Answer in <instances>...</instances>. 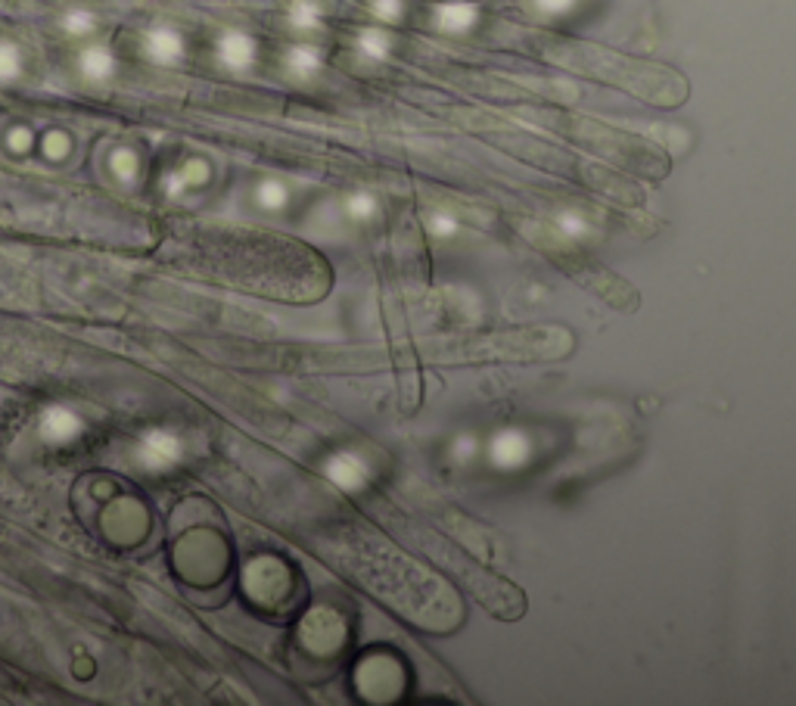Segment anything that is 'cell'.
<instances>
[{
  "instance_id": "obj_1",
  "label": "cell",
  "mask_w": 796,
  "mask_h": 706,
  "mask_svg": "<svg viewBox=\"0 0 796 706\" xmlns=\"http://www.w3.org/2000/svg\"><path fill=\"white\" fill-rule=\"evenodd\" d=\"M324 554L346 579L423 635L445 638L467 623L458 588L361 517L336 520L324 535Z\"/></svg>"
},
{
  "instance_id": "obj_2",
  "label": "cell",
  "mask_w": 796,
  "mask_h": 706,
  "mask_svg": "<svg viewBox=\"0 0 796 706\" xmlns=\"http://www.w3.org/2000/svg\"><path fill=\"white\" fill-rule=\"evenodd\" d=\"M517 47L557 69L610 84V88H619L650 106L675 109L691 97L688 78L675 72L672 66L641 60V56L622 53L604 44L551 35V32H526L523 38H517Z\"/></svg>"
},
{
  "instance_id": "obj_3",
  "label": "cell",
  "mask_w": 796,
  "mask_h": 706,
  "mask_svg": "<svg viewBox=\"0 0 796 706\" xmlns=\"http://www.w3.org/2000/svg\"><path fill=\"white\" fill-rule=\"evenodd\" d=\"M579 336L570 324H520L473 333L433 336L417 346V358L430 367L479 364H554L570 358Z\"/></svg>"
},
{
  "instance_id": "obj_4",
  "label": "cell",
  "mask_w": 796,
  "mask_h": 706,
  "mask_svg": "<svg viewBox=\"0 0 796 706\" xmlns=\"http://www.w3.org/2000/svg\"><path fill=\"white\" fill-rule=\"evenodd\" d=\"M389 523L398 529V535H405V539L423 551L426 557H430L436 567H442L454 582H458L464 591H470V595L486 607L495 619H501V623H517V619L526 616L529 610V601L523 595V588L514 585L510 579L492 573L489 567H482L479 560H473L461 545H454L448 539H442V535L430 526H423L417 520H411L408 514L402 511H395V507H389Z\"/></svg>"
},
{
  "instance_id": "obj_5",
  "label": "cell",
  "mask_w": 796,
  "mask_h": 706,
  "mask_svg": "<svg viewBox=\"0 0 796 706\" xmlns=\"http://www.w3.org/2000/svg\"><path fill=\"white\" fill-rule=\"evenodd\" d=\"M476 131L495 144L498 150L517 156L535 168H542V172H551V175H560L566 181H573L591 193H601V196H610L613 203H622V206H641L644 203V193L638 190L635 181H629L625 175H616L613 168H604L597 162H588L585 156L566 150V147H557L551 140H542L535 137L523 128H514V125H498V122H486L476 125Z\"/></svg>"
},
{
  "instance_id": "obj_6",
  "label": "cell",
  "mask_w": 796,
  "mask_h": 706,
  "mask_svg": "<svg viewBox=\"0 0 796 706\" xmlns=\"http://www.w3.org/2000/svg\"><path fill=\"white\" fill-rule=\"evenodd\" d=\"M538 122L557 131L563 140H570V144H579L582 150L613 162L616 168H622V172H629V175H638L647 181H663L672 168L669 156L657 144H650V140L632 131L613 128L607 122L576 116V112H542Z\"/></svg>"
},
{
  "instance_id": "obj_7",
  "label": "cell",
  "mask_w": 796,
  "mask_h": 706,
  "mask_svg": "<svg viewBox=\"0 0 796 706\" xmlns=\"http://www.w3.org/2000/svg\"><path fill=\"white\" fill-rule=\"evenodd\" d=\"M532 246L542 252L551 265H557V271H563L566 277H570L576 287H582L585 293L607 302L610 308H616V312L635 315L641 308V293L629 284V280H625L622 274H616V271H610L607 265H601L597 259H591L588 252H582L570 240H560L554 234H542V237H532Z\"/></svg>"
},
{
  "instance_id": "obj_8",
  "label": "cell",
  "mask_w": 796,
  "mask_h": 706,
  "mask_svg": "<svg viewBox=\"0 0 796 706\" xmlns=\"http://www.w3.org/2000/svg\"><path fill=\"white\" fill-rule=\"evenodd\" d=\"M352 688L364 703H408L414 691L411 663L392 644H371L352 663Z\"/></svg>"
},
{
  "instance_id": "obj_9",
  "label": "cell",
  "mask_w": 796,
  "mask_h": 706,
  "mask_svg": "<svg viewBox=\"0 0 796 706\" xmlns=\"http://www.w3.org/2000/svg\"><path fill=\"white\" fill-rule=\"evenodd\" d=\"M355 623L352 613H343L336 607H321L315 613H308L305 626H302V641L324 660H339L352 644Z\"/></svg>"
},
{
  "instance_id": "obj_10",
  "label": "cell",
  "mask_w": 796,
  "mask_h": 706,
  "mask_svg": "<svg viewBox=\"0 0 796 706\" xmlns=\"http://www.w3.org/2000/svg\"><path fill=\"white\" fill-rule=\"evenodd\" d=\"M395 243H398V287L411 290L408 296H423L426 284H430V262H426V249L414 224L398 228Z\"/></svg>"
}]
</instances>
